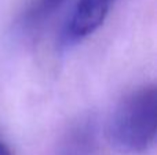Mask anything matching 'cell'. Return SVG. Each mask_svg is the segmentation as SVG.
Wrapping results in <instances>:
<instances>
[{
  "mask_svg": "<svg viewBox=\"0 0 157 155\" xmlns=\"http://www.w3.org/2000/svg\"><path fill=\"white\" fill-rule=\"evenodd\" d=\"M157 136V89L139 88L117 103L106 124V139L119 153L146 154Z\"/></svg>",
  "mask_w": 157,
  "mask_h": 155,
  "instance_id": "1",
  "label": "cell"
},
{
  "mask_svg": "<svg viewBox=\"0 0 157 155\" xmlns=\"http://www.w3.org/2000/svg\"><path fill=\"white\" fill-rule=\"evenodd\" d=\"M114 0H77L63 27L61 40L65 47L83 41L105 22Z\"/></svg>",
  "mask_w": 157,
  "mask_h": 155,
  "instance_id": "2",
  "label": "cell"
},
{
  "mask_svg": "<svg viewBox=\"0 0 157 155\" xmlns=\"http://www.w3.org/2000/svg\"><path fill=\"white\" fill-rule=\"evenodd\" d=\"M0 155H13L11 150L8 148V146L6 143H3L2 140H0Z\"/></svg>",
  "mask_w": 157,
  "mask_h": 155,
  "instance_id": "4",
  "label": "cell"
},
{
  "mask_svg": "<svg viewBox=\"0 0 157 155\" xmlns=\"http://www.w3.org/2000/svg\"><path fill=\"white\" fill-rule=\"evenodd\" d=\"M65 3L66 0H33L22 19L24 29L30 32L40 29Z\"/></svg>",
  "mask_w": 157,
  "mask_h": 155,
  "instance_id": "3",
  "label": "cell"
}]
</instances>
